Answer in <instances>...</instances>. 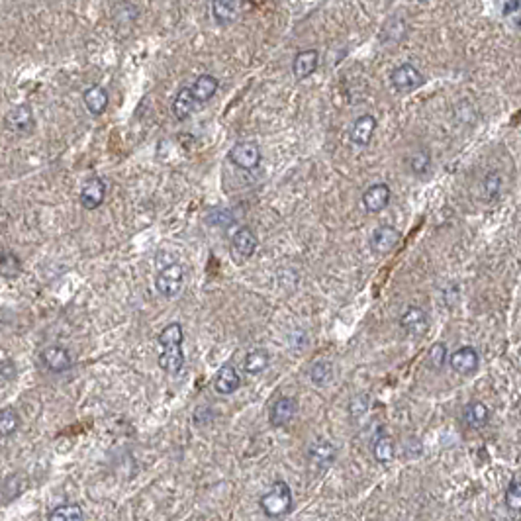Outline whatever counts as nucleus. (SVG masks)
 <instances>
[{
	"instance_id": "nucleus-5",
	"label": "nucleus",
	"mask_w": 521,
	"mask_h": 521,
	"mask_svg": "<svg viewBox=\"0 0 521 521\" xmlns=\"http://www.w3.org/2000/svg\"><path fill=\"white\" fill-rule=\"evenodd\" d=\"M390 82L398 93H410L423 84V75L412 63H404L390 73Z\"/></svg>"
},
{
	"instance_id": "nucleus-15",
	"label": "nucleus",
	"mask_w": 521,
	"mask_h": 521,
	"mask_svg": "<svg viewBox=\"0 0 521 521\" xmlns=\"http://www.w3.org/2000/svg\"><path fill=\"white\" fill-rule=\"evenodd\" d=\"M241 10L244 0H212V16L220 26L235 22Z\"/></svg>"
},
{
	"instance_id": "nucleus-3",
	"label": "nucleus",
	"mask_w": 521,
	"mask_h": 521,
	"mask_svg": "<svg viewBox=\"0 0 521 521\" xmlns=\"http://www.w3.org/2000/svg\"><path fill=\"white\" fill-rule=\"evenodd\" d=\"M228 159L244 171H253L261 163V149L253 141H239L230 149Z\"/></svg>"
},
{
	"instance_id": "nucleus-14",
	"label": "nucleus",
	"mask_w": 521,
	"mask_h": 521,
	"mask_svg": "<svg viewBox=\"0 0 521 521\" xmlns=\"http://www.w3.org/2000/svg\"><path fill=\"white\" fill-rule=\"evenodd\" d=\"M106 198V183L102 179L94 176L91 181H86L81 188V206L84 210H96L102 206Z\"/></svg>"
},
{
	"instance_id": "nucleus-39",
	"label": "nucleus",
	"mask_w": 521,
	"mask_h": 521,
	"mask_svg": "<svg viewBox=\"0 0 521 521\" xmlns=\"http://www.w3.org/2000/svg\"><path fill=\"white\" fill-rule=\"evenodd\" d=\"M504 14L506 16H513L515 20V26H520V0H510L504 8Z\"/></svg>"
},
{
	"instance_id": "nucleus-10",
	"label": "nucleus",
	"mask_w": 521,
	"mask_h": 521,
	"mask_svg": "<svg viewBox=\"0 0 521 521\" xmlns=\"http://www.w3.org/2000/svg\"><path fill=\"white\" fill-rule=\"evenodd\" d=\"M390 198H392L390 186L384 185V183H376L363 192V206L371 214H378V212L388 208Z\"/></svg>"
},
{
	"instance_id": "nucleus-40",
	"label": "nucleus",
	"mask_w": 521,
	"mask_h": 521,
	"mask_svg": "<svg viewBox=\"0 0 521 521\" xmlns=\"http://www.w3.org/2000/svg\"><path fill=\"white\" fill-rule=\"evenodd\" d=\"M419 2H429V0H419Z\"/></svg>"
},
{
	"instance_id": "nucleus-16",
	"label": "nucleus",
	"mask_w": 521,
	"mask_h": 521,
	"mask_svg": "<svg viewBox=\"0 0 521 521\" xmlns=\"http://www.w3.org/2000/svg\"><path fill=\"white\" fill-rule=\"evenodd\" d=\"M318 65H320V53H318L316 49H304V51H300V53L294 57V61H292L294 77H296L298 81H304V79H308L310 75L316 73Z\"/></svg>"
},
{
	"instance_id": "nucleus-35",
	"label": "nucleus",
	"mask_w": 521,
	"mask_h": 521,
	"mask_svg": "<svg viewBox=\"0 0 521 521\" xmlns=\"http://www.w3.org/2000/svg\"><path fill=\"white\" fill-rule=\"evenodd\" d=\"M369 405H371V396L369 394H357L349 404V414H351L353 419H357V417L365 416L369 412Z\"/></svg>"
},
{
	"instance_id": "nucleus-24",
	"label": "nucleus",
	"mask_w": 521,
	"mask_h": 521,
	"mask_svg": "<svg viewBox=\"0 0 521 521\" xmlns=\"http://www.w3.org/2000/svg\"><path fill=\"white\" fill-rule=\"evenodd\" d=\"M268 360H271V357H268V353H266L265 349H255V351L247 353V357H245V372L251 374V376H257V374L266 371Z\"/></svg>"
},
{
	"instance_id": "nucleus-36",
	"label": "nucleus",
	"mask_w": 521,
	"mask_h": 521,
	"mask_svg": "<svg viewBox=\"0 0 521 521\" xmlns=\"http://www.w3.org/2000/svg\"><path fill=\"white\" fill-rule=\"evenodd\" d=\"M208 223H212L214 228H230L233 223V214L230 210H212L206 216Z\"/></svg>"
},
{
	"instance_id": "nucleus-25",
	"label": "nucleus",
	"mask_w": 521,
	"mask_h": 521,
	"mask_svg": "<svg viewBox=\"0 0 521 521\" xmlns=\"http://www.w3.org/2000/svg\"><path fill=\"white\" fill-rule=\"evenodd\" d=\"M372 455L378 463L388 464L392 463L396 457V447H394V439L390 435H381L378 439L374 441L372 445Z\"/></svg>"
},
{
	"instance_id": "nucleus-33",
	"label": "nucleus",
	"mask_w": 521,
	"mask_h": 521,
	"mask_svg": "<svg viewBox=\"0 0 521 521\" xmlns=\"http://www.w3.org/2000/svg\"><path fill=\"white\" fill-rule=\"evenodd\" d=\"M310 376H312L313 384L325 386L333 376V365L329 360H318L310 371Z\"/></svg>"
},
{
	"instance_id": "nucleus-38",
	"label": "nucleus",
	"mask_w": 521,
	"mask_h": 521,
	"mask_svg": "<svg viewBox=\"0 0 521 521\" xmlns=\"http://www.w3.org/2000/svg\"><path fill=\"white\" fill-rule=\"evenodd\" d=\"M0 376L6 378V381H12V378L16 376V363L10 359L2 360V363H0Z\"/></svg>"
},
{
	"instance_id": "nucleus-22",
	"label": "nucleus",
	"mask_w": 521,
	"mask_h": 521,
	"mask_svg": "<svg viewBox=\"0 0 521 521\" xmlns=\"http://www.w3.org/2000/svg\"><path fill=\"white\" fill-rule=\"evenodd\" d=\"M464 421H466V426L473 429H480L486 426L488 421H490V410L486 408L484 402H470V404H466L463 412Z\"/></svg>"
},
{
	"instance_id": "nucleus-20",
	"label": "nucleus",
	"mask_w": 521,
	"mask_h": 521,
	"mask_svg": "<svg viewBox=\"0 0 521 521\" xmlns=\"http://www.w3.org/2000/svg\"><path fill=\"white\" fill-rule=\"evenodd\" d=\"M218 86H220V82H218V79L214 75H200L196 81H194V84L190 86V93H192L198 104H204V102H208L214 94L218 93Z\"/></svg>"
},
{
	"instance_id": "nucleus-37",
	"label": "nucleus",
	"mask_w": 521,
	"mask_h": 521,
	"mask_svg": "<svg viewBox=\"0 0 521 521\" xmlns=\"http://www.w3.org/2000/svg\"><path fill=\"white\" fill-rule=\"evenodd\" d=\"M500 188H502V179H500L498 173H488L484 183H482V190L486 194L488 200L496 198L500 194Z\"/></svg>"
},
{
	"instance_id": "nucleus-1",
	"label": "nucleus",
	"mask_w": 521,
	"mask_h": 521,
	"mask_svg": "<svg viewBox=\"0 0 521 521\" xmlns=\"http://www.w3.org/2000/svg\"><path fill=\"white\" fill-rule=\"evenodd\" d=\"M259 508L271 520L286 515L292 510V492H290L289 484L284 480H277L273 486L268 488V492L261 496Z\"/></svg>"
},
{
	"instance_id": "nucleus-28",
	"label": "nucleus",
	"mask_w": 521,
	"mask_h": 521,
	"mask_svg": "<svg viewBox=\"0 0 521 521\" xmlns=\"http://www.w3.org/2000/svg\"><path fill=\"white\" fill-rule=\"evenodd\" d=\"M47 518L51 521H79L84 520V513L77 504H61Z\"/></svg>"
},
{
	"instance_id": "nucleus-32",
	"label": "nucleus",
	"mask_w": 521,
	"mask_h": 521,
	"mask_svg": "<svg viewBox=\"0 0 521 521\" xmlns=\"http://www.w3.org/2000/svg\"><path fill=\"white\" fill-rule=\"evenodd\" d=\"M447 357H449V349H447V345H445L443 341L433 343L431 349H429V355H428L429 367H431V369H435V371H439V369L445 367Z\"/></svg>"
},
{
	"instance_id": "nucleus-27",
	"label": "nucleus",
	"mask_w": 521,
	"mask_h": 521,
	"mask_svg": "<svg viewBox=\"0 0 521 521\" xmlns=\"http://www.w3.org/2000/svg\"><path fill=\"white\" fill-rule=\"evenodd\" d=\"M20 429V416L14 408L0 410V437H10Z\"/></svg>"
},
{
	"instance_id": "nucleus-29",
	"label": "nucleus",
	"mask_w": 521,
	"mask_h": 521,
	"mask_svg": "<svg viewBox=\"0 0 521 521\" xmlns=\"http://www.w3.org/2000/svg\"><path fill=\"white\" fill-rule=\"evenodd\" d=\"M22 273V263L16 253L12 251H0V275L2 277H18Z\"/></svg>"
},
{
	"instance_id": "nucleus-34",
	"label": "nucleus",
	"mask_w": 521,
	"mask_h": 521,
	"mask_svg": "<svg viewBox=\"0 0 521 521\" xmlns=\"http://www.w3.org/2000/svg\"><path fill=\"white\" fill-rule=\"evenodd\" d=\"M431 165V155L426 149H417L410 155V169L414 174H426Z\"/></svg>"
},
{
	"instance_id": "nucleus-4",
	"label": "nucleus",
	"mask_w": 521,
	"mask_h": 521,
	"mask_svg": "<svg viewBox=\"0 0 521 521\" xmlns=\"http://www.w3.org/2000/svg\"><path fill=\"white\" fill-rule=\"evenodd\" d=\"M39 360L46 367L47 371L53 374H61L67 372L73 367V357H71L69 349H65L63 345H47L42 349L39 353Z\"/></svg>"
},
{
	"instance_id": "nucleus-30",
	"label": "nucleus",
	"mask_w": 521,
	"mask_h": 521,
	"mask_svg": "<svg viewBox=\"0 0 521 521\" xmlns=\"http://www.w3.org/2000/svg\"><path fill=\"white\" fill-rule=\"evenodd\" d=\"M183 325L169 324L161 333H159V345L161 347H171V345H183Z\"/></svg>"
},
{
	"instance_id": "nucleus-11",
	"label": "nucleus",
	"mask_w": 521,
	"mask_h": 521,
	"mask_svg": "<svg viewBox=\"0 0 521 521\" xmlns=\"http://www.w3.org/2000/svg\"><path fill=\"white\" fill-rule=\"evenodd\" d=\"M400 232L392 226H378L371 235V249L376 255H388L400 241Z\"/></svg>"
},
{
	"instance_id": "nucleus-8",
	"label": "nucleus",
	"mask_w": 521,
	"mask_h": 521,
	"mask_svg": "<svg viewBox=\"0 0 521 521\" xmlns=\"http://www.w3.org/2000/svg\"><path fill=\"white\" fill-rule=\"evenodd\" d=\"M4 124L14 134H30L35 126L34 110L28 104L16 106L8 110V114L4 116Z\"/></svg>"
},
{
	"instance_id": "nucleus-21",
	"label": "nucleus",
	"mask_w": 521,
	"mask_h": 521,
	"mask_svg": "<svg viewBox=\"0 0 521 521\" xmlns=\"http://www.w3.org/2000/svg\"><path fill=\"white\" fill-rule=\"evenodd\" d=\"M82 100H84V106H86V110L93 114V116H100V114H104V110L108 108V93H106V89L102 86H98V84H94L91 86L89 91H84L82 94Z\"/></svg>"
},
{
	"instance_id": "nucleus-19",
	"label": "nucleus",
	"mask_w": 521,
	"mask_h": 521,
	"mask_svg": "<svg viewBox=\"0 0 521 521\" xmlns=\"http://www.w3.org/2000/svg\"><path fill=\"white\" fill-rule=\"evenodd\" d=\"M159 367H161V371L169 372V374H179L183 371V367H185L183 345L163 347L161 355H159Z\"/></svg>"
},
{
	"instance_id": "nucleus-12",
	"label": "nucleus",
	"mask_w": 521,
	"mask_h": 521,
	"mask_svg": "<svg viewBox=\"0 0 521 521\" xmlns=\"http://www.w3.org/2000/svg\"><path fill=\"white\" fill-rule=\"evenodd\" d=\"M296 410H298V404H296L294 398H289V396L278 398L271 408V416H268L271 426L273 428H286L296 416Z\"/></svg>"
},
{
	"instance_id": "nucleus-17",
	"label": "nucleus",
	"mask_w": 521,
	"mask_h": 521,
	"mask_svg": "<svg viewBox=\"0 0 521 521\" xmlns=\"http://www.w3.org/2000/svg\"><path fill=\"white\" fill-rule=\"evenodd\" d=\"M376 129V120L371 114H363L355 120L353 128H351V141L357 147H367L371 143L372 136Z\"/></svg>"
},
{
	"instance_id": "nucleus-2",
	"label": "nucleus",
	"mask_w": 521,
	"mask_h": 521,
	"mask_svg": "<svg viewBox=\"0 0 521 521\" xmlns=\"http://www.w3.org/2000/svg\"><path fill=\"white\" fill-rule=\"evenodd\" d=\"M183 282H185L183 266L179 263H171V265L163 266L159 271V275L155 278V289L165 298H174L183 290Z\"/></svg>"
},
{
	"instance_id": "nucleus-7",
	"label": "nucleus",
	"mask_w": 521,
	"mask_h": 521,
	"mask_svg": "<svg viewBox=\"0 0 521 521\" xmlns=\"http://www.w3.org/2000/svg\"><path fill=\"white\" fill-rule=\"evenodd\" d=\"M451 369L457 374H463V376H470L478 371V365H480V355L475 347L470 345H464V347L457 349L451 355Z\"/></svg>"
},
{
	"instance_id": "nucleus-26",
	"label": "nucleus",
	"mask_w": 521,
	"mask_h": 521,
	"mask_svg": "<svg viewBox=\"0 0 521 521\" xmlns=\"http://www.w3.org/2000/svg\"><path fill=\"white\" fill-rule=\"evenodd\" d=\"M405 32H408V28H405L404 20L398 18V16H392L388 22L384 24L383 39L386 44H398L405 37Z\"/></svg>"
},
{
	"instance_id": "nucleus-23",
	"label": "nucleus",
	"mask_w": 521,
	"mask_h": 521,
	"mask_svg": "<svg viewBox=\"0 0 521 521\" xmlns=\"http://www.w3.org/2000/svg\"><path fill=\"white\" fill-rule=\"evenodd\" d=\"M196 100H194V96L190 93V89L185 86V89H181L176 96H174L173 100V116L176 120H186L188 116H192V112L196 110Z\"/></svg>"
},
{
	"instance_id": "nucleus-9",
	"label": "nucleus",
	"mask_w": 521,
	"mask_h": 521,
	"mask_svg": "<svg viewBox=\"0 0 521 521\" xmlns=\"http://www.w3.org/2000/svg\"><path fill=\"white\" fill-rule=\"evenodd\" d=\"M400 327L404 329L408 336L421 337L428 333L429 329V316L417 306H410L402 318H400Z\"/></svg>"
},
{
	"instance_id": "nucleus-13",
	"label": "nucleus",
	"mask_w": 521,
	"mask_h": 521,
	"mask_svg": "<svg viewBox=\"0 0 521 521\" xmlns=\"http://www.w3.org/2000/svg\"><path fill=\"white\" fill-rule=\"evenodd\" d=\"M336 457H337L336 447H333V443H331V441H327V439L313 441L312 445H310V449H308V459H310V463L316 464L320 470L329 468L331 464L336 463Z\"/></svg>"
},
{
	"instance_id": "nucleus-6",
	"label": "nucleus",
	"mask_w": 521,
	"mask_h": 521,
	"mask_svg": "<svg viewBox=\"0 0 521 521\" xmlns=\"http://www.w3.org/2000/svg\"><path fill=\"white\" fill-rule=\"evenodd\" d=\"M257 245H259V239H257V235L253 233L251 228L237 230L235 235L232 237V247H230L233 261L235 263H244L249 257H253V253L257 251Z\"/></svg>"
},
{
	"instance_id": "nucleus-18",
	"label": "nucleus",
	"mask_w": 521,
	"mask_h": 521,
	"mask_svg": "<svg viewBox=\"0 0 521 521\" xmlns=\"http://www.w3.org/2000/svg\"><path fill=\"white\" fill-rule=\"evenodd\" d=\"M239 386H241V378H239V374H237V371L233 369L232 365L221 367L218 374L214 376V388L221 396H230V394L237 392Z\"/></svg>"
},
{
	"instance_id": "nucleus-31",
	"label": "nucleus",
	"mask_w": 521,
	"mask_h": 521,
	"mask_svg": "<svg viewBox=\"0 0 521 521\" xmlns=\"http://www.w3.org/2000/svg\"><path fill=\"white\" fill-rule=\"evenodd\" d=\"M506 506L511 511H515V513L521 510V480L518 475L511 476L510 484H508V490H506Z\"/></svg>"
}]
</instances>
